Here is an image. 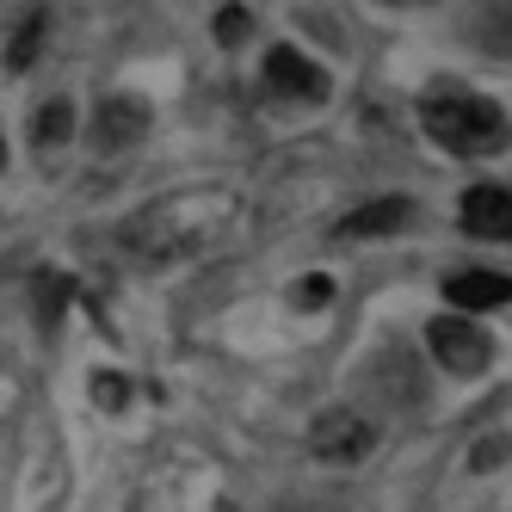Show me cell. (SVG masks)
<instances>
[{
    "label": "cell",
    "instance_id": "obj_6",
    "mask_svg": "<svg viewBox=\"0 0 512 512\" xmlns=\"http://www.w3.org/2000/svg\"><path fill=\"white\" fill-rule=\"evenodd\" d=\"M142 136H149V105H142V99H105L99 105V118H93L99 155H124V149H136Z\"/></svg>",
    "mask_w": 512,
    "mask_h": 512
},
{
    "label": "cell",
    "instance_id": "obj_5",
    "mask_svg": "<svg viewBox=\"0 0 512 512\" xmlns=\"http://www.w3.org/2000/svg\"><path fill=\"white\" fill-rule=\"evenodd\" d=\"M266 87H272L278 99H297V105H321V99H327V75H321L309 56L284 50V44L266 56Z\"/></svg>",
    "mask_w": 512,
    "mask_h": 512
},
{
    "label": "cell",
    "instance_id": "obj_2",
    "mask_svg": "<svg viewBox=\"0 0 512 512\" xmlns=\"http://www.w3.org/2000/svg\"><path fill=\"white\" fill-rule=\"evenodd\" d=\"M420 124H426V136L438 142V149H451V155H463V161L500 155L506 136H512V124H506L500 105L482 99V93H469V87L426 93V99H420Z\"/></svg>",
    "mask_w": 512,
    "mask_h": 512
},
{
    "label": "cell",
    "instance_id": "obj_4",
    "mask_svg": "<svg viewBox=\"0 0 512 512\" xmlns=\"http://www.w3.org/2000/svg\"><path fill=\"white\" fill-rule=\"evenodd\" d=\"M371 445H377L371 420H358L352 408H334V414H321L309 426V451L321 463H358V457H371Z\"/></svg>",
    "mask_w": 512,
    "mask_h": 512
},
{
    "label": "cell",
    "instance_id": "obj_14",
    "mask_svg": "<svg viewBox=\"0 0 512 512\" xmlns=\"http://www.w3.org/2000/svg\"><path fill=\"white\" fill-rule=\"evenodd\" d=\"M124 395H130V383H124L118 371H112V377H105V371L93 377V401H99V408H124Z\"/></svg>",
    "mask_w": 512,
    "mask_h": 512
},
{
    "label": "cell",
    "instance_id": "obj_9",
    "mask_svg": "<svg viewBox=\"0 0 512 512\" xmlns=\"http://www.w3.org/2000/svg\"><path fill=\"white\" fill-rule=\"evenodd\" d=\"M408 223H414V198H371L364 210H352L334 235L340 241H364V235H395V229H408Z\"/></svg>",
    "mask_w": 512,
    "mask_h": 512
},
{
    "label": "cell",
    "instance_id": "obj_3",
    "mask_svg": "<svg viewBox=\"0 0 512 512\" xmlns=\"http://www.w3.org/2000/svg\"><path fill=\"white\" fill-rule=\"evenodd\" d=\"M426 346H432V358L445 364L451 377H482L488 364H494V340L482 334V321L475 315H438L432 327H426Z\"/></svg>",
    "mask_w": 512,
    "mask_h": 512
},
{
    "label": "cell",
    "instance_id": "obj_12",
    "mask_svg": "<svg viewBox=\"0 0 512 512\" xmlns=\"http://www.w3.org/2000/svg\"><path fill=\"white\" fill-rule=\"evenodd\" d=\"M327 297H334V278H321V272L290 284V303H297V309H327Z\"/></svg>",
    "mask_w": 512,
    "mask_h": 512
},
{
    "label": "cell",
    "instance_id": "obj_10",
    "mask_svg": "<svg viewBox=\"0 0 512 512\" xmlns=\"http://www.w3.org/2000/svg\"><path fill=\"white\" fill-rule=\"evenodd\" d=\"M44 25H50V13H44V0H31V7L19 13V31L7 38V75H25L31 62H38V44H44Z\"/></svg>",
    "mask_w": 512,
    "mask_h": 512
},
{
    "label": "cell",
    "instance_id": "obj_15",
    "mask_svg": "<svg viewBox=\"0 0 512 512\" xmlns=\"http://www.w3.org/2000/svg\"><path fill=\"white\" fill-rule=\"evenodd\" d=\"M0 167H7V136H0Z\"/></svg>",
    "mask_w": 512,
    "mask_h": 512
},
{
    "label": "cell",
    "instance_id": "obj_7",
    "mask_svg": "<svg viewBox=\"0 0 512 512\" xmlns=\"http://www.w3.org/2000/svg\"><path fill=\"white\" fill-rule=\"evenodd\" d=\"M463 229L482 241H512V192L506 186H469L463 192Z\"/></svg>",
    "mask_w": 512,
    "mask_h": 512
},
{
    "label": "cell",
    "instance_id": "obj_1",
    "mask_svg": "<svg viewBox=\"0 0 512 512\" xmlns=\"http://www.w3.org/2000/svg\"><path fill=\"white\" fill-rule=\"evenodd\" d=\"M235 216H241L235 192H173V198H155L142 210L124 229V241L142 260H179V253H198L204 241H216Z\"/></svg>",
    "mask_w": 512,
    "mask_h": 512
},
{
    "label": "cell",
    "instance_id": "obj_8",
    "mask_svg": "<svg viewBox=\"0 0 512 512\" xmlns=\"http://www.w3.org/2000/svg\"><path fill=\"white\" fill-rule=\"evenodd\" d=\"M445 303L457 315L500 309V303H512V278L506 272H457V278H445Z\"/></svg>",
    "mask_w": 512,
    "mask_h": 512
},
{
    "label": "cell",
    "instance_id": "obj_11",
    "mask_svg": "<svg viewBox=\"0 0 512 512\" xmlns=\"http://www.w3.org/2000/svg\"><path fill=\"white\" fill-rule=\"evenodd\" d=\"M31 136H38V149H56V142H68V136H75V105H68V99H44L38 130H31Z\"/></svg>",
    "mask_w": 512,
    "mask_h": 512
},
{
    "label": "cell",
    "instance_id": "obj_13",
    "mask_svg": "<svg viewBox=\"0 0 512 512\" xmlns=\"http://www.w3.org/2000/svg\"><path fill=\"white\" fill-rule=\"evenodd\" d=\"M247 31H253V19H247L241 7H223V13H216V38H223V44H241Z\"/></svg>",
    "mask_w": 512,
    "mask_h": 512
}]
</instances>
